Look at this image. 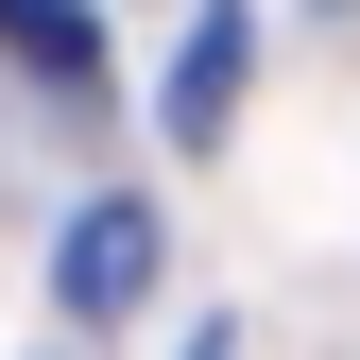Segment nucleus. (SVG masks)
Wrapping results in <instances>:
<instances>
[{
	"mask_svg": "<svg viewBox=\"0 0 360 360\" xmlns=\"http://www.w3.org/2000/svg\"><path fill=\"white\" fill-rule=\"evenodd\" d=\"M240 86H257V18H240V0H206L189 52H172V86H155V138H172V155H223Z\"/></svg>",
	"mask_w": 360,
	"mask_h": 360,
	"instance_id": "nucleus-2",
	"label": "nucleus"
},
{
	"mask_svg": "<svg viewBox=\"0 0 360 360\" xmlns=\"http://www.w3.org/2000/svg\"><path fill=\"white\" fill-rule=\"evenodd\" d=\"M155 257H172V223H155L138 189L69 206V240H52V309H69V326H138V309H155Z\"/></svg>",
	"mask_w": 360,
	"mask_h": 360,
	"instance_id": "nucleus-1",
	"label": "nucleus"
}]
</instances>
